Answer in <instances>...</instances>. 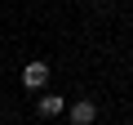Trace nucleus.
<instances>
[{
  "label": "nucleus",
  "instance_id": "obj_2",
  "mask_svg": "<svg viewBox=\"0 0 133 125\" xmlns=\"http://www.w3.org/2000/svg\"><path fill=\"white\" fill-rule=\"evenodd\" d=\"M66 116H71V125H93V121H98V107H93L89 98H80L76 107H66Z\"/></svg>",
  "mask_w": 133,
  "mask_h": 125
},
{
  "label": "nucleus",
  "instance_id": "obj_3",
  "mask_svg": "<svg viewBox=\"0 0 133 125\" xmlns=\"http://www.w3.org/2000/svg\"><path fill=\"white\" fill-rule=\"evenodd\" d=\"M36 112H40V116H44V121H49V116H62V112H66V103H62V94H44V98H40V107H36Z\"/></svg>",
  "mask_w": 133,
  "mask_h": 125
},
{
  "label": "nucleus",
  "instance_id": "obj_1",
  "mask_svg": "<svg viewBox=\"0 0 133 125\" xmlns=\"http://www.w3.org/2000/svg\"><path fill=\"white\" fill-rule=\"evenodd\" d=\"M44 81H49V67H44L40 58L22 67V85H27V89H44Z\"/></svg>",
  "mask_w": 133,
  "mask_h": 125
}]
</instances>
